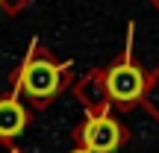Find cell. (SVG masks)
Wrapping results in <instances>:
<instances>
[{"mask_svg": "<svg viewBox=\"0 0 159 153\" xmlns=\"http://www.w3.org/2000/svg\"><path fill=\"white\" fill-rule=\"evenodd\" d=\"M106 88H109V94H112L115 100L133 103V100H139V97H142V91H144V74L136 68V65L124 62V65H118V68L109 71Z\"/></svg>", "mask_w": 159, "mask_h": 153, "instance_id": "1", "label": "cell"}, {"mask_svg": "<svg viewBox=\"0 0 159 153\" xmlns=\"http://www.w3.org/2000/svg\"><path fill=\"white\" fill-rule=\"evenodd\" d=\"M21 83L33 97H50L53 91H56V85H59V71H56V65L47 62V59H33V62L24 68Z\"/></svg>", "mask_w": 159, "mask_h": 153, "instance_id": "2", "label": "cell"}, {"mask_svg": "<svg viewBox=\"0 0 159 153\" xmlns=\"http://www.w3.org/2000/svg\"><path fill=\"white\" fill-rule=\"evenodd\" d=\"M83 142H85V150L91 153H112L121 144V127L112 118H94L85 124Z\"/></svg>", "mask_w": 159, "mask_h": 153, "instance_id": "3", "label": "cell"}, {"mask_svg": "<svg viewBox=\"0 0 159 153\" xmlns=\"http://www.w3.org/2000/svg\"><path fill=\"white\" fill-rule=\"evenodd\" d=\"M27 124V115H24V106L18 100H0V136L12 138L24 130Z\"/></svg>", "mask_w": 159, "mask_h": 153, "instance_id": "4", "label": "cell"}, {"mask_svg": "<svg viewBox=\"0 0 159 153\" xmlns=\"http://www.w3.org/2000/svg\"><path fill=\"white\" fill-rule=\"evenodd\" d=\"M74 153H91V150H85V147H83V150H74Z\"/></svg>", "mask_w": 159, "mask_h": 153, "instance_id": "5", "label": "cell"}]
</instances>
